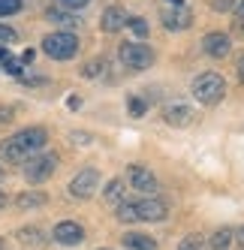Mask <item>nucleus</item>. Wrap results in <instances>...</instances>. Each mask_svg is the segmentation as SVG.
I'll list each match as a JSON object with an SVG mask.
<instances>
[{
    "instance_id": "obj_40",
    "label": "nucleus",
    "mask_w": 244,
    "mask_h": 250,
    "mask_svg": "<svg viewBox=\"0 0 244 250\" xmlns=\"http://www.w3.org/2000/svg\"><path fill=\"white\" fill-rule=\"evenodd\" d=\"M3 247H6V241H3V238H0V250H3Z\"/></svg>"
},
{
    "instance_id": "obj_41",
    "label": "nucleus",
    "mask_w": 244,
    "mask_h": 250,
    "mask_svg": "<svg viewBox=\"0 0 244 250\" xmlns=\"http://www.w3.org/2000/svg\"><path fill=\"white\" fill-rule=\"evenodd\" d=\"M100 250H109V247H100Z\"/></svg>"
},
{
    "instance_id": "obj_6",
    "label": "nucleus",
    "mask_w": 244,
    "mask_h": 250,
    "mask_svg": "<svg viewBox=\"0 0 244 250\" xmlns=\"http://www.w3.org/2000/svg\"><path fill=\"white\" fill-rule=\"evenodd\" d=\"M127 184L142 196H157L160 193V181H157V175L145 163H130L127 166Z\"/></svg>"
},
{
    "instance_id": "obj_31",
    "label": "nucleus",
    "mask_w": 244,
    "mask_h": 250,
    "mask_svg": "<svg viewBox=\"0 0 244 250\" xmlns=\"http://www.w3.org/2000/svg\"><path fill=\"white\" fill-rule=\"evenodd\" d=\"M235 76L244 84V51H238V55H235Z\"/></svg>"
},
{
    "instance_id": "obj_26",
    "label": "nucleus",
    "mask_w": 244,
    "mask_h": 250,
    "mask_svg": "<svg viewBox=\"0 0 244 250\" xmlns=\"http://www.w3.org/2000/svg\"><path fill=\"white\" fill-rule=\"evenodd\" d=\"M21 0H0V19H6V15H15V12H21Z\"/></svg>"
},
{
    "instance_id": "obj_19",
    "label": "nucleus",
    "mask_w": 244,
    "mask_h": 250,
    "mask_svg": "<svg viewBox=\"0 0 244 250\" xmlns=\"http://www.w3.org/2000/svg\"><path fill=\"white\" fill-rule=\"evenodd\" d=\"M148 109H151V103L145 100V94H130L127 97V112H130V118H145Z\"/></svg>"
},
{
    "instance_id": "obj_28",
    "label": "nucleus",
    "mask_w": 244,
    "mask_h": 250,
    "mask_svg": "<svg viewBox=\"0 0 244 250\" xmlns=\"http://www.w3.org/2000/svg\"><path fill=\"white\" fill-rule=\"evenodd\" d=\"M19 40V33H15L9 24H0V45H9V42H15Z\"/></svg>"
},
{
    "instance_id": "obj_4",
    "label": "nucleus",
    "mask_w": 244,
    "mask_h": 250,
    "mask_svg": "<svg viewBox=\"0 0 244 250\" xmlns=\"http://www.w3.org/2000/svg\"><path fill=\"white\" fill-rule=\"evenodd\" d=\"M42 51L51 61H73L79 55V37L73 30H55L42 37Z\"/></svg>"
},
{
    "instance_id": "obj_23",
    "label": "nucleus",
    "mask_w": 244,
    "mask_h": 250,
    "mask_svg": "<svg viewBox=\"0 0 244 250\" xmlns=\"http://www.w3.org/2000/svg\"><path fill=\"white\" fill-rule=\"evenodd\" d=\"M127 27L133 30V37H136L139 42H145V40H148V21L142 19V15H130V21H127Z\"/></svg>"
},
{
    "instance_id": "obj_15",
    "label": "nucleus",
    "mask_w": 244,
    "mask_h": 250,
    "mask_svg": "<svg viewBox=\"0 0 244 250\" xmlns=\"http://www.w3.org/2000/svg\"><path fill=\"white\" fill-rule=\"evenodd\" d=\"M45 202H48V196H45L42 190H24V193L15 196V208H19V211H33V208H42Z\"/></svg>"
},
{
    "instance_id": "obj_38",
    "label": "nucleus",
    "mask_w": 244,
    "mask_h": 250,
    "mask_svg": "<svg viewBox=\"0 0 244 250\" xmlns=\"http://www.w3.org/2000/svg\"><path fill=\"white\" fill-rule=\"evenodd\" d=\"M6 202H9V199H6V193H3V190H0V211H3V208H6Z\"/></svg>"
},
{
    "instance_id": "obj_18",
    "label": "nucleus",
    "mask_w": 244,
    "mask_h": 250,
    "mask_svg": "<svg viewBox=\"0 0 244 250\" xmlns=\"http://www.w3.org/2000/svg\"><path fill=\"white\" fill-rule=\"evenodd\" d=\"M232 241H235V229L220 226L214 235L208 238V250H229V247H232Z\"/></svg>"
},
{
    "instance_id": "obj_14",
    "label": "nucleus",
    "mask_w": 244,
    "mask_h": 250,
    "mask_svg": "<svg viewBox=\"0 0 244 250\" xmlns=\"http://www.w3.org/2000/svg\"><path fill=\"white\" fill-rule=\"evenodd\" d=\"M121 244H124L127 250H157L154 235H148V232H136V229L124 232V235H121Z\"/></svg>"
},
{
    "instance_id": "obj_3",
    "label": "nucleus",
    "mask_w": 244,
    "mask_h": 250,
    "mask_svg": "<svg viewBox=\"0 0 244 250\" xmlns=\"http://www.w3.org/2000/svg\"><path fill=\"white\" fill-rule=\"evenodd\" d=\"M118 61H121V66H124V69H130V73H145V69L154 66L157 55H154V48L148 42L127 40V42L118 45Z\"/></svg>"
},
{
    "instance_id": "obj_17",
    "label": "nucleus",
    "mask_w": 244,
    "mask_h": 250,
    "mask_svg": "<svg viewBox=\"0 0 244 250\" xmlns=\"http://www.w3.org/2000/svg\"><path fill=\"white\" fill-rule=\"evenodd\" d=\"M45 21L58 24V27H66V30H73V27L81 24V19H76V12H66V9H58V6L45 12Z\"/></svg>"
},
{
    "instance_id": "obj_37",
    "label": "nucleus",
    "mask_w": 244,
    "mask_h": 250,
    "mask_svg": "<svg viewBox=\"0 0 244 250\" xmlns=\"http://www.w3.org/2000/svg\"><path fill=\"white\" fill-rule=\"evenodd\" d=\"M166 6H184V0H163Z\"/></svg>"
},
{
    "instance_id": "obj_13",
    "label": "nucleus",
    "mask_w": 244,
    "mask_h": 250,
    "mask_svg": "<svg viewBox=\"0 0 244 250\" xmlns=\"http://www.w3.org/2000/svg\"><path fill=\"white\" fill-rule=\"evenodd\" d=\"M51 238H55L58 244H66V247H76L84 241V226L76 223V220H63L58 223L55 229H51Z\"/></svg>"
},
{
    "instance_id": "obj_24",
    "label": "nucleus",
    "mask_w": 244,
    "mask_h": 250,
    "mask_svg": "<svg viewBox=\"0 0 244 250\" xmlns=\"http://www.w3.org/2000/svg\"><path fill=\"white\" fill-rule=\"evenodd\" d=\"M175 250H205V241H202L199 232H190V235H184V238L178 241Z\"/></svg>"
},
{
    "instance_id": "obj_27",
    "label": "nucleus",
    "mask_w": 244,
    "mask_h": 250,
    "mask_svg": "<svg viewBox=\"0 0 244 250\" xmlns=\"http://www.w3.org/2000/svg\"><path fill=\"white\" fill-rule=\"evenodd\" d=\"M84 6H91V0H58V9H66V12H81Z\"/></svg>"
},
{
    "instance_id": "obj_36",
    "label": "nucleus",
    "mask_w": 244,
    "mask_h": 250,
    "mask_svg": "<svg viewBox=\"0 0 244 250\" xmlns=\"http://www.w3.org/2000/svg\"><path fill=\"white\" fill-rule=\"evenodd\" d=\"M235 241L244 247V226H241V229H235Z\"/></svg>"
},
{
    "instance_id": "obj_34",
    "label": "nucleus",
    "mask_w": 244,
    "mask_h": 250,
    "mask_svg": "<svg viewBox=\"0 0 244 250\" xmlns=\"http://www.w3.org/2000/svg\"><path fill=\"white\" fill-rule=\"evenodd\" d=\"M73 139H76V142H81V145H88V142H91V136H88V133H73Z\"/></svg>"
},
{
    "instance_id": "obj_29",
    "label": "nucleus",
    "mask_w": 244,
    "mask_h": 250,
    "mask_svg": "<svg viewBox=\"0 0 244 250\" xmlns=\"http://www.w3.org/2000/svg\"><path fill=\"white\" fill-rule=\"evenodd\" d=\"M238 0H211V9L214 12H232Z\"/></svg>"
},
{
    "instance_id": "obj_35",
    "label": "nucleus",
    "mask_w": 244,
    "mask_h": 250,
    "mask_svg": "<svg viewBox=\"0 0 244 250\" xmlns=\"http://www.w3.org/2000/svg\"><path fill=\"white\" fill-rule=\"evenodd\" d=\"M9 58H12V55H9V48H6V45H0V63L9 61Z\"/></svg>"
},
{
    "instance_id": "obj_5",
    "label": "nucleus",
    "mask_w": 244,
    "mask_h": 250,
    "mask_svg": "<svg viewBox=\"0 0 244 250\" xmlns=\"http://www.w3.org/2000/svg\"><path fill=\"white\" fill-rule=\"evenodd\" d=\"M58 163H61L58 154H42V151H40V154H33L27 163H24V181L33 184V187L42 184V181H48V178L55 175Z\"/></svg>"
},
{
    "instance_id": "obj_22",
    "label": "nucleus",
    "mask_w": 244,
    "mask_h": 250,
    "mask_svg": "<svg viewBox=\"0 0 244 250\" xmlns=\"http://www.w3.org/2000/svg\"><path fill=\"white\" fill-rule=\"evenodd\" d=\"M106 66H109V61H106V58H94V61H88V63H84V66L79 69V73H81L84 79H97V76H102V73H106Z\"/></svg>"
},
{
    "instance_id": "obj_7",
    "label": "nucleus",
    "mask_w": 244,
    "mask_h": 250,
    "mask_svg": "<svg viewBox=\"0 0 244 250\" xmlns=\"http://www.w3.org/2000/svg\"><path fill=\"white\" fill-rule=\"evenodd\" d=\"M160 118L169 124V127L184 130V127H190V124H193L196 112H193V105H190L187 100H169L163 109H160Z\"/></svg>"
},
{
    "instance_id": "obj_9",
    "label": "nucleus",
    "mask_w": 244,
    "mask_h": 250,
    "mask_svg": "<svg viewBox=\"0 0 244 250\" xmlns=\"http://www.w3.org/2000/svg\"><path fill=\"white\" fill-rule=\"evenodd\" d=\"M160 24H163L169 33L190 30V27H193V9H190L187 3H184V6H163V9H160Z\"/></svg>"
},
{
    "instance_id": "obj_25",
    "label": "nucleus",
    "mask_w": 244,
    "mask_h": 250,
    "mask_svg": "<svg viewBox=\"0 0 244 250\" xmlns=\"http://www.w3.org/2000/svg\"><path fill=\"white\" fill-rule=\"evenodd\" d=\"M0 69H3L6 76H12V79H24V63H21L19 58H9V61H3V63H0Z\"/></svg>"
},
{
    "instance_id": "obj_8",
    "label": "nucleus",
    "mask_w": 244,
    "mask_h": 250,
    "mask_svg": "<svg viewBox=\"0 0 244 250\" xmlns=\"http://www.w3.org/2000/svg\"><path fill=\"white\" fill-rule=\"evenodd\" d=\"M136 217L139 223H163L169 220V202L157 199V196H142V199H136Z\"/></svg>"
},
{
    "instance_id": "obj_1",
    "label": "nucleus",
    "mask_w": 244,
    "mask_h": 250,
    "mask_svg": "<svg viewBox=\"0 0 244 250\" xmlns=\"http://www.w3.org/2000/svg\"><path fill=\"white\" fill-rule=\"evenodd\" d=\"M48 145L45 127H24L19 133L6 136L0 142V163H27L33 154H40Z\"/></svg>"
},
{
    "instance_id": "obj_10",
    "label": "nucleus",
    "mask_w": 244,
    "mask_h": 250,
    "mask_svg": "<svg viewBox=\"0 0 244 250\" xmlns=\"http://www.w3.org/2000/svg\"><path fill=\"white\" fill-rule=\"evenodd\" d=\"M100 190V172L97 169H81L73 181H69V196L73 199H91V196Z\"/></svg>"
},
{
    "instance_id": "obj_16",
    "label": "nucleus",
    "mask_w": 244,
    "mask_h": 250,
    "mask_svg": "<svg viewBox=\"0 0 244 250\" xmlns=\"http://www.w3.org/2000/svg\"><path fill=\"white\" fill-rule=\"evenodd\" d=\"M124 199H127V181H124V178H112V181L102 187V202L121 205Z\"/></svg>"
},
{
    "instance_id": "obj_12",
    "label": "nucleus",
    "mask_w": 244,
    "mask_h": 250,
    "mask_svg": "<svg viewBox=\"0 0 244 250\" xmlns=\"http://www.w3.org/2000/svg\"><path fill=\"white\" fill-rule=\"evenodd\" d=\"M127 21H130V12L124 9V6H106L102 9V15H100V30L102 33H121L127 27Z\"/></svg>"
},
{
    "instance_id": "obj_21",
    "label": "nucleus",
    "mask_w": 244,
    "mask_h": 250,
    "mask_svg": "<svg viewBox=\"0 0 244 250\" xmlns=\"http://www.w3.org/2000/svg\"><path fill=\"white\" fill-rule=\"evenodd\" d=\"M115 217H118V223H139V217H136V199L130 202V199H124L118 205V211H115Z\"/></svg>"
},
{
    "instance_id": "obj_11",
    "label": "nucleus",
    "mask_w": 244,
    "mask_h": 250,
    "mask_svg": "<svg viewBox=\"0 0 244 250\" xmlns=\"http://www.w3.org/2000/svg\"><path fill=\"white\" fill-rule=\"evenodd\" d=\"M202 51H205L208 58L220 61V58H226L232 51V37L226 30H208L205 37H202Z\"/></svg>"
},
{
    "instance_id": "obj_20",
    "label": "nucleus",
    "mask_w": 244,
    "mask_h": 250,
    "mask_svg": "<svg viewBox=\"0 0 244 250\" xmlns=\"http://www.w3.org/2000/svg\"><path fill=\"white\" fill-rule=\"evenodd\" d=\"M19 241H21L24 247H30V244L40 247L45 238H42V229H40V226H24V229H19Z\"/></svg>"
},
{
    "instance_id": "obj_30",
    "label": "nucleus",
    "mask_w": 244,
    "mask_h": 250,
    "mask_svg": "<svg viewBox=\"0 0 244 250\" xmlns=\"http://www.w3.org/2000/svg\"><path fill=\"white\" fill-rule=\"evenodd\" d=\"M232 15H235V27H244V0H238V3H235V9H232Z\"/></svg>"
},
{
    "instance_id": "obj_39",
    "label": "nucleus",
    "mask_w": 244,
    "mask_h": 250,
    "mask_svg": "<svg viewBox=\"0 0 244 250\" xmlns=\"http://www.w3.org/2000/svg\"><path fill=\"white\" fill-rule=\"evenodd\" d=\"M3 175H6V172H3V166H0V181H3Z\"/></svg>"
},
{
    "instance_id": "obj_2",
    "label": "nucleus",
    "mask_w": 244,
    "mask_h": 250,
    "mask_svg": "<svg viewBox=\"0 0 244 250\" xmlns=\"http://www.w3.org/2000/svg\"><path fill=\"white\" fill-rule=\"evenodd\" d=\"M190 94L202 105H217L226 97V79L220 73H214V69H205V73H199L190 82Z\"/></svg>"
},
{
    "instance_id": "obj_33",
    "label": "nucleus",
    "mask_w": 244,
    "mask_h": 250,
    "mask_svg": "<svg viewBox=\"0 0 244 250\" xmlns=\"http://www.w3.org/2000/svg\"><path fill=\"white\" fill-rule=\"evenodd\" d=\"M19 61H21L24 66H30L33 61H37V51H33V48H24V51H21V58H19Z\"/></svg>"
},
{
    "instance_id": "obj_32",
    "label": "nucleus",
    "mask_w": 244,
    "mask_h": 250,
    "mask_svg": "<svg viewBox=\"0 0 244 250\" xmlns=\"http://www.w3.org/2000/svg\"><path fill=\"white\" fill-rule=\"evenodd\" d=\"M15 118V109L12 105H0V124H9Z\"/></svg>"
}]
</instances>
